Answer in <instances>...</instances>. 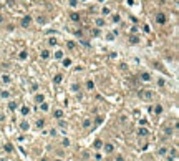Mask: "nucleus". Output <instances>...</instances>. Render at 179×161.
Instances as JSON below:
<instances>
[{
    "mask_svg": "<svg viewBox=\"0 0 179 161\" xmlns=\"http://www.w3.org/2000/svg\"><path fill=\"white\" fill-rule=\"evenodd\" d=\"M78 90H80V86H78L76 83H73V85H71V91H73V93H76Z\"/></svg>",
    "mask_w": 179,
    "mask_h": 161,
    "instance_id": "nucleus-29",
    "label": "nucleus"
},
{
    "mask_svg": "<svg viewBox=\"0 0 179 161\" xmlns=\"http://www.w3.org/2000/svg\"><path fill=\"white\" fill-rule=\"evenodd\" d=\"M0 96H2V98H8V96H10V93H8V91H2V93H0Z\"/></svg>",
    "mask_w": 179,
    "mask_h": 161,
    "instance_id": "nucleus-34",
    "label": "nucleus"
},
{
    "mask_svg": "<svg viewBox=\"0 0 179 161\" xmlns=\"http://www.w3.org/2000/svg\"><path fill=\"white\" fill-rule=\"evenodd\" d=\"M141 80L143 81H151V75H149V73H141Z\"/></svg>",
    "mask_w": 179,
    "mask_h": 161,
    "instance_id": "nucleus-6",
    "label": "nucleus"
},
{
    "mask_svg": "<svg viewBox=\"0 0 179 161\" xmlns=\"http://www.w3.org/2000/svg\"><path fill=\"white\" fill-rule=\"evenodd\" d=\"M35 101H37V103H42V101H45V96L42 95V93H38V95L35 96Z\"/></svg>",
    "mask_w": 179,
    "mask_h": 161,
    "instance_id": "nucleus-15",
    "label": "nucleus"
},
{
    "mask_svg": "<svg viewBox=\"0 0 179 161\" xmlns=\"http://www.w3.org/2000/svg\"><path fill=\"white\" fill-rule=\"evenodd\" d=\"M2 81H4V83H12V77H10V75H4V77H2Z\"/></svg>",
    "mask_w": 179,
    "mask_h": 161,
    "instance_id": "nucleus-12",
    "label": "nucleus"
},
{
    "mask_svg": "<svg viewBox=\"0 0 179 161\" xmlns=\"http://www.w3.org/2000/svg\"><path fill=\"white\" fill-rule=\"evenodd\" d=\"M153 96H154V93L151 90H139V98L141 100H153Z\"/></svg>",
    "mask_w": 179,
    "mask_h": 161,
    "instance_id": "nucleus-1",
    "label": "nucleus"
},
{
    "mask_svg": "<svg viewBox=\"0 0 179 161\" xmlns=\"http://www.w3.org/2000/svg\"><path fill=\"white\" fill-rule=\"evenodd\" d=\"M110 13H111V10H110V8H108V7H104L103 10H101V15H103V17H108V15H110Z\"/></svg>",
    "mask_w": 179,
    "mask_h": 161,
    "instance_id": "nucleus-20",
    "label": "nucleus"
},
{
    "mask_svg": "<svg viewBox=\"0 0 179 161\" xmlns=\"http://www.w3.org/2000/svg\"><path fill=\"white\" fill-rule=\"evenodd\" d=\"M18 56H20V60H27V58H28V52H27V50H22Z\"/></svg>",
    "mask_w": 179,
    "mask_h": 161,
    "instance_id": "nucleus-10",
    "label": "nucleus"
},
{
    "mask_svg": "<svg viewBox=\"0 0 179 161\" xmlns=\"http://www.w3.org/2000/svg\"><path fill=\"white\" fill-rule=\"evenodd\" d=\"M66 47H68L70 50H75V47H76V45H75V42H66Z\"/></svg>",
    "mask_w": 179,
    "mask_h": 161,
    "instance_id": "nucleus-26",
    "label": "nucleus"
},
{
    "mask_svg": "<svg viewBox=\"0 0 179 161\" xmlns=\"http://www.w3.org/2000/svg\"><path fill=\"white\" fill-rule=\"evenodd\" d=\"M93 88H95V83H93L91 80H88V81H86V90H90V91H91Z\"/></svg>",
    "mask_w": 179,
    "mask_h": 161,
    "instance_id": "nucleus-18",
    "label": "nucleus"
},
{
    "mask_svg": "<svg viewBox=\"0 0 179 161\" xmlns=\"http://www.w3.org/2000/svg\"><path fill=\"white\" fill-rule=\"evenodd\" d=\"M8 110H10V111H15V110H17V103H15V101H10V103H8Z\"/></svg>",
    "mask_w": 179,
    "mask_h": 161,
    "instance_id": "nucleus-17",
    "label": "nucleus"
},
{
    "mask_svg": "<svg viewBox=\"0 0 179 161\" xmlns=\"http://www.w3.org/2000/svg\"><path fill=\"white\" fill-rule=\"evenodd\" d=\"M90 126H91V120H90V118H85L83 120V128H90Z\"/></svg>",
    "mask_w": 179,
    "mask_h": 161,
    "instance_id": "nucleus-13",
    "label": "nucleus"
},
{
    "mask_svg": "<svg viewBox=\"0 0 179 161\" xmlns=\"http://www.w3.org/2000/svg\"><path fill=\"white\" fill-rule=\"evenodd\" d=\"M70 18H71L73 22H80V15H78L76 12H71V13H70Z\"/></svg>",
    "mask_w": 179,
    "mask_h": 161,
    "instance_id": "nucleus-9",
    "label": "nucleus"
},
{
    "mask_svg": "<svg viewBox=\"0 0 179 161\" xmlns=\"http://www.w3.org/2000/svg\"><path fill=\"white\" fill-rule=\"evenodd\" d=\"M104 146V151H106V153H113V151H115V146L113 145H103Z\"/></svg>",
    "mask_w": 179,
    "mask_h": 161,
    "instance_id": "nucleus-11",
    "label": "nucleus"
},
{
    "mask_svg": "<svg viewBox=\"0 0 179 161\" xmlns=\"http://www.w3.org/2000/svg\"><path fill=\"white\" fill-rule=\"evenodd\" d=\"M55 58H56V60H61V58H63V52H61V50H56V52H55Z\"/></svg>",
    "mask_w": 179,
    "mask_h": 161,
    "instance_id": "nucleus-16",
    "label": "nucleus"
},
{
    "mask_svg": "<svg viewBox=\"0 0 179 161\" xmlns=\"http://www.w3.org/2000/svg\"><path fill=\"white\" fill-rule=\"evenodd\" d=\"M40 56H42L43 60H48V58H50V50H42V53H40Z\"/></svg>",
    "mask_w": 179,
    "mask_h": 161,
    "instance_id": "nucleus-4",
    "label": "nucleus"
},
{
    "mask_svg": "<svg viewBox=\"0 0 179 161\" xmlns=\"http://www.w3.org/2000/svg\"><path fill=\"white\" fill-rule=\"evenodd\" d=\"M2 22H4V17H2V15H0V23H2Z\"/></svg>",
    "mask_w": 179,
    "mask_h": 161,
    "instance_id": "nucleus-42",
    "label": "nucleus"
},
{
    "mask_svg": "<svg viewBox=\"0 0 179 161\" xmlns=\"http://www.w3.org/2000/svg\"><path fill=\"white\" fill-rule=\"evenodd\" d=\"M20 128L23 130V131H27V130L30 128V126H28V123H27V121H23V123H22V125H20Z\"/></svg>",
    "mask_w": 179,
    "mask_h": 161,
    "instance_id": "nucleus-27",
    "label": "nucleus"
},
{
    "mask_svg": "<svg viewBox=\"0 0 179 161\" xmlns=\"http://www.w3.org/2000/svg\"><path fill=\"white\" fill-rule=\"evenodd\" d=\"M113 22H116V23L121 22V17H119V15H113Z\"/></svg>",
    "mask_w": 179,
    "mask_h": 161,
    "instance_id": "nucleus-35",
    "label": "nucleus"
},
{
    "mask_svg": "<svg viewBox=\"0 0 179 161\" xmlns=\"http://www.w3.org/2000/svg\"><path fill=\"white\" fill-rule=\"evenodd\" d=\"M101 159H103V156H101L99 153H96L95 154V161H101Z\"/></svg>",
    "mask_w": 179,
    "mask_h": 161,
    "instance_id": "nucleus-36",
    "label": "nucleus"
},
{
    "mask_svg": "<svg viewBox=\"0 0 179 161\" xmlns=\"http://www.w3.org/2000/svg\"><path fill=\"white\" fill-rule=\"evenodd\" d=\"M40 110H43V111H48V105L45 103V101H42V103H40Z\"/></svg>",
    "mask_w": 179,
    "mask_h": 161,
    "instance_id": "nucleus-24",
    "label": "nucleus"
},
{
    "mask_svg": "<svg viewBox=\"0 0 179 161\" xmlns=\"http://www.w3.org/2000/svg\"><path fill=\"white\" fill-rule=\"evenodd\" d=\"M95 25H96L98 28L104 27V20H103V18H96V20H95Z\"/></svg>",
    "mask_w": 179,
    "mask_h": 161,
    "instance_id": "nucleus-8",
    "label": "nucleus"
},
{
    "mask_svg": "<svg viewBox=\"0 0 179 161\" xmlns=\"http://www.w3.org/2000/svg\"><path fill=\"white\" fill-rule=\"evenodd\" d=\"M91 35H93V37H98V35H99V30H98V28H93V30H91Z\"/></svg>",
    "mask_w": 179,
    "mask_h": 161,
    "instance_id": "nucleus-31",
    "label": "nucleus"
},
{
    "mask_svg": "<svg viewBox=\"0 0 179 161\" xmlns=\"http://www.w3.org/2000/svg\"><path fill=\"white\" fill-rule=\"evenodd\" d=\"M43 125H45L43 120H38V121H37V126H38V128H43Z\"/></svg>",
    "mask_w": 179,
    "mask_h": 161,
    "instance_id": "nucleus-32",
    "label": "nucleus"
},
{
    "mask_svg": "<svg viewBox=\"0 0 179 161\" xmlns=\"http://www.w3.org/2000/svg\"><path fill=\"white\" fill-rule=\"evenodd\" d=\"M22 113H23V115H28V113H30V108H28V106H22Z\"/></svg>",
    "mask_w": 179,
    "mask_h": 161,
    "instance_id": "nucleus-28",
    "label": "nucleus"
},
{
    "mask_svg": "<svg viewBox=\"0 0 179 161\" xmlns=\"http://www.w3.org/2000/svg\"><path fill=\"white\" fill-rule=\"evenodd\" d=\"M116 161H124V159H123V156H118V158H116Z\"/></svg>",
    "mask_w": 179,
    "mask_h": 161,
    "instance_id": "nucleus-41",
    "label": "nucleus"
},
{
    "mask_svg": "<svg viewBox=\"0 0 179 161\" xmlns=\"http://www.w3.org/2000/svg\"><path fill=\"white\" fill-rule=\"evenodd\" d=\"M68 4H70V7H73V8H75L76 5H78V0H70Z\"/></svg>",
    "mask_w": 179,
    "mask_h": 161,
    "instance_id": "nucleus-30",
    "label": "nucleus"
},
{
    "mask_svg": "<svg viewBox=\"0 0 179 161\" xmlns=\"http://www.w3.org/2000/svg\"><path fill=\"white\" fill-rule=\"evenodd\" d=\"M55 161H61V159H55Z\"/></svg>",
    "mask_w": 179,
    "mask_h": 161,
    "instance_id": "nucleus-43",
    "label": "nucleus"
},
{
    "mask_svg": "<svg viewBox=\"0 0 179 161\" xmlns=\"http://www.w3.org/2000/svg\"><path fill=\"white\" fill-rule=\"evenodd\" d=\"M106 161H110V159H106Z\"/></svg>",
    "mask_w": 179,
    "mask_h": 161,
    "instance_id": "nucleus-44",
    "label": "nucleus"
},
{
    "mask_svg": "<svg viewBox=\"0 0 179 161\" xmlns=\"http://www.w3.org/2000/svg\"><path fill=\"white\" fill-rule=\"evenodd\" d=\"M164 133H166V135H167V136H169V135H172V130H171V128H169V126H167V128H166V130H164Z\"/></svg>",
    "mask_w": 179,
    "mask_h": 161,
    "instance_id": "nucleus-37",
    "label": "nucleus"
},
{
    "mask_svg": "<svg viewBox=\"0 0 179 161\" xmlns=\"http://www.w3.org/2000/svg\"><path fill=\"white\" fill-rule=\"evenodd\" d=\"M93 148H95V149H101V148H103V141H101V140H96L95 143H93Z\"/></svg>",
    "mask_w": 179,
    "mask_h": 161,
    "instance_id": "nucleus-5",
    "label": "nucleus"
},
{
    "mask_svg": "<svg viewBox=\"0 0 179 161\" xmlns=\"http://www.w3.org/2000/svg\"><path fill=\"white\" fill-rule=\"evenodd\" d=\"M53 116H55L56 120H61V118H63V110H55Z\"/></svg>",
    "mask_w": 179,
    "mask_h": 161,
    "instance_id": "nucleus-3",
    "label": "nucleus"
},
{
    "mask_svg": "<svg viewBox=\"0 0 179 161\" xmlns=\"http://www.w3.org/2000/svg\"><path fill=\"white\" fill-rule=\"evenodd\" d=\"M61 145H63V146H68V145H70V140H68V138H63V143H61Z\"/></svg>",
    "mask_w": 179,
    "mask_h": 161,
    "instance_id": "nucleus-38",
    "label": "nucleus"
},
{
    "mask_svg": "<svg viewBox=\"0 0 179 161\" xmlns=\"http://www.w3.org/2000/svg\"><path fill=\"white\" fill-rule=\"evenodd\" d=\"M30 23H32V18H30V17L27 15V17L23 18V20H22V25H23V27H28Z\"/></svg>",
    "mask_w": 179,
    "mask_h": 161,
    "instance_id": "nucleus-7",
    "label": "nucleus"
},
{
    "mask_svg": "<svg viewBox=\"0 0 179 161\" xmlns=\"http://www.w3.org/2000/svg\"><path fill=\"white\" fill-rule=\"evenodd\" d=\"M161 111H163V106H161V105H156V106H154V113H156V115H159Z\"/></svg>",
    "mask_w": 179,
    "mask_h": 161,
    "instance_id": "nucleus-25",
    "label": "nucleus"
},
{
    "mask_svg": "<svg viewBox=\"0 0 179 161\" xmlns=\"http://www.w3.org/2000/svg\"><path fill=\"white\" fill-rule=\"evenodd\" d=\"M138 135H139V136H146V135H148V130H146V128H139V130H138Z\"/></svg>",
    "mask_w": 179,
    "mask_h": 161,
    "instance_id": "nucleus-19",
    "label": "nucleus"
},
{
    "mask_svg": "<svg viewBox=\"0 0 179 161\" xmlns=\"http://www.w3.org/2000/svg\"><path fill=\"white\" fill-rule=\"evenodd\" d=\"M158 153H159V154H164V153H166V148H161V149L158 151Z\"/></svg>",
    "mask_w": 179,
    "mask_h": 161,
    "instance_id": "nucleus-40",
    "label": "nucleus"
},
{
    "mask_svg": "<svg viewBox=\"0 0 179 161\" xmlns=\"http://www.w3.org/2000/svg\"><path fill=\"white\" fill-rule=\"evenodd\" d=\"M167 159H169V161H174L176 159V149H172L171 153H169V158H167Z\"/></svg>",
    "mask_w": 179,
    "mask_h": 161,
    "instance_id": "nucleus-21",
    "label": "nucleus"
},
{
    "mask_svg": "<svg viewBox=\"0 0 179 161\" xmlns=\"http://www.w3.org/2000/svg\"><path fill=\"white\" fill-rule=\"evenodd\" d=\"M37 22H38V23H45V18H43V17H38V18H37Z\"/></svg>",
    "mask_w": 179,
    "mask_h": 161,
    "instance_id": "nucleus-39",
    "label": "nucleus"
},
{
    "mask_svg": "<svg viewBox=\"0 0 179 161\" xmlns=\"http://www.w3.org/2000/svg\"><path fill=\"white\" fill-rule=\"evenodd\" d=\"M61 80H63V75H60V73H58V75H55V78H53V81H55L56 85L61 83Z\"/></svg>",
    "mask_w": 179,
    "mask_h": 161,
    "instance_id": "nucleus-14",
    "label": "nucleus"
},
{
    "mask_svg": "<svg viewBox=\"0 0 179 161\" xmlns=\"http://www.w3.org/2000/svg\"><path fill=\"white\" fill-rule=\"evenodd\" d=\"M156 22L163 25L164 22H166V17H164V13H158V15H156Z\"/></svg>",
    "mask_w": 179,
    "mask_h": 161,
    "instance_id": "nucleus-2",
    "label": "nucleus"
},
{
    "mask_svg": "<svg viewBox=\"0 0 179 161\" xmlns=\"http://www.w3.org/2000/svg\"><path fill=\"white\" fill-rule=\"evenodd\" d=\"M71 65V58H63V67H70Z\"/></svg>",
    "mask_w": 179,
    "mask_h": 161,
    "instance_id": "nucleus-23",
    "label": "nucleus"
},
{
    "mask_svg": "<svg viewBox=\"0 0 179 161\" xmlns=\"http://www.w3.org/2000/svg\"><path fill=\"white\" fill-rule=\"evenodd\" d=\"M56 43H58V42H56V38H48V45H50V47H55Z\"/></svg>",
    "mask_w": 179,
    "mask_h": 161,
    "instance_id": "nucleus-22",
    "label": "nucleus"
},
{
    "mask_svg": "<svg viewBox=\"0 0 179 161\" xmlns=\"http://www.w3.org/2000/svg\"><path fill=\"white\" fill-rule=\"evenodd\" d=\"M129 42H131V43H138V37H129Z\"/></svg>",
    "mask_w": 179,
    "mask_h": 161,
    "instance_id": "nucleus-33",
    "label": "nucleus"
}]
</instances>
